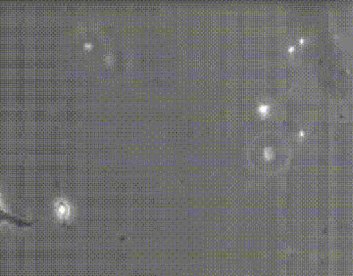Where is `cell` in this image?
Returning a JSON list of instances; mask_svg holds the SVG:
<instances>
[{"label":"cell","mask_w":353,"mask_h":276,"mask_svg":"<svg viewBox=\"0 0 353 276\" xmlns=\"http://www.w3.org/2000/svg\"><path fill=\"white\" fill-rule=\"evenodd\" d=\"M34 224H36V220H28L17 213L11 212L0 201V226L10 224V226L18 227V229H31Z\"/></svg>","instance_id":"2"},{"label":"cell","mask_w":353,"mask_h":276,"mask_svg":"<svg viewBox=\"0 0 353 276\" xmlns=\"http://www.w3.org/2000/svg\"><path fill=\"white\" fill-rule=\"evenodd\" d=\"M290 154L289 141L277 131L262 132L250 146V161L255 168L265 173H274L282 169Z\"/></svg>","instance_id":"1"}]
</instances>
